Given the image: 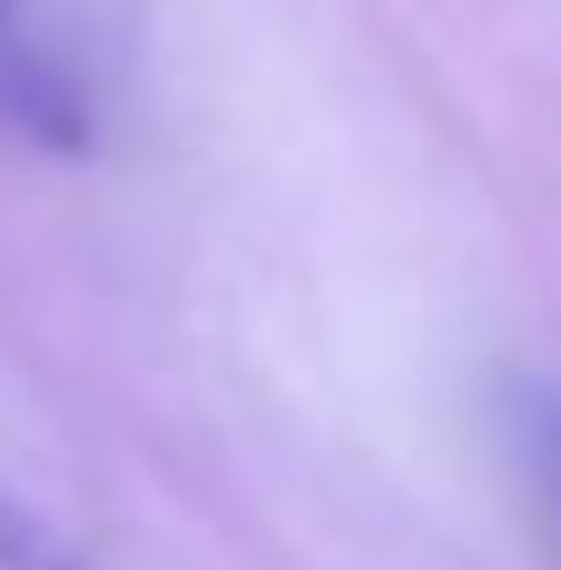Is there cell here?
Wrapping results in <instances>:
<instances>
[{
    "label": "cell",
    "instance_id": "3",
    "mask_svg": "<svg viewBox=\"0 0 561 570\" xmlns=\"http://www.w3.org/2000/svg\"><path fill=\"white\" fill-rule=\"evenodd\" d=\"M0 570H76V561H66L57 542L29 524V514H10V505H0Z\"/></svg>",
    "mask_w": 561,
    "mask_h": 570
},
{
    "label": "cell",
    "instance_id": "1",
    "mask_svg": "<svg viewBox=\"0 0 561 570\" xmlns=\"http://www.w3.org/2000/svg\"><path fill=\"white\" fill-rule=\"evenodd\" d=\"M0 131L38 140V150H85L94 140V104L76 85V66L38 38L29 0H0Z\"/></svg>",
    "mask_w": 561,
    "mask_h": 570
},
{
    "label": "cell",
    "instance_id": "2",
    "mask_svg": "<svg viewBox=\"0 0 561 570\" xmlns=\"http://www.w3.org/2000/svg\"><path fill=\"white\" fill-rule=\"evenodd\" d=\"M514 431H524V459H533V478H543L552 514H561V402L552 393H514Z\"/></svg>",
    "mask_w": 561,
    "mask_h": 570
}]
</instances>
